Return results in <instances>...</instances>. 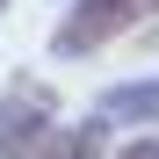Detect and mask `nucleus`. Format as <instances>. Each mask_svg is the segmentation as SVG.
<instances>
[{
	"label": "nucleus",
	"mask_w": 159,
	"mask_h": 159,
	"mask_svg": "<svg viewBox=\"0 0 159 159\" xmlns=\"http://www.w3.org/2000/svg\"><path fill=\"white\" fill-rule=\"evenodd\" d=\"M51 138H58V94L22 72L0 101V159H36Z\"/></svg>",
	"instance_id": "f257e3e1"
},
{
	"label": "nucleus",
	"mask_w": 159,
	"mask_h": 159,
	"mask_svg": "<svg viewBox=\"0 0 159 159\" xmlns=\"http://www.w3.org/2000/svg\"><path fill=\"white\" fill-rule=\"evenodd\" d=\"M145 15H159V0H72V15L58 22L51 51H58V58H87V51L116 43L123 29H138Z\"/></svg>",
	"instance_id": "f03ea898"
},
{
	"label": "nucleus",
	"mask_w": 159,
	"mask_h": 159,
	"mask_svg": "<svg viewBox=\"0 0 159 159\" xmlns=\"http://www.w3.org/2000/svg\"><path fill=\"white\" fill-rule=\"evenodd\" d=\"M94 123H159V80H138V87H109L101 94Z\"/></svg>",
	"instance_id": "7ed1b4c3"
},
{
	"label": "nucleus",
	"mask_w": 159,
	"mask_h": 159,
	"mask_svg": "<svg viewBox=\"0 0 159 159\" xmlns=\"http://www.w3.org/2000/svg\"><path fill=\"white\" fill-rule=\"evenodd\" d=\"M36 159H101V123H80V130H58Z\"/></svg>",
	"instance_id": "20e7f679"
},
{
	"label": "nucleus",
	"mask_w": 159,
	"mask_h": 159,
	"mask_svg": "<svg viewBox=\"0 0 159 159\" xmlns=\"http://www.w3.org/2000/svg\"><path fill=\"white\" fill-rule=\"evenodd\" d=\"M116 159H159V130H152V138H138V145H123Z\"/></svg>",
	"instance_id": "39448f33"
},
{
	"label": "nucleus",
	"mask_w": 159,
	"mask_h": 159,
	"mask_svg": "<svg viewBox=\"0 0 159 159\" xmlns=\"http://www.w3.org/2000/svg\"><path fill=\"white\" fill-rule=\"evenodd\" d=\"M0 7H7V0H0Z\"/></svg>",
	"instance_id": "423d86ee"
}]
</instances>
